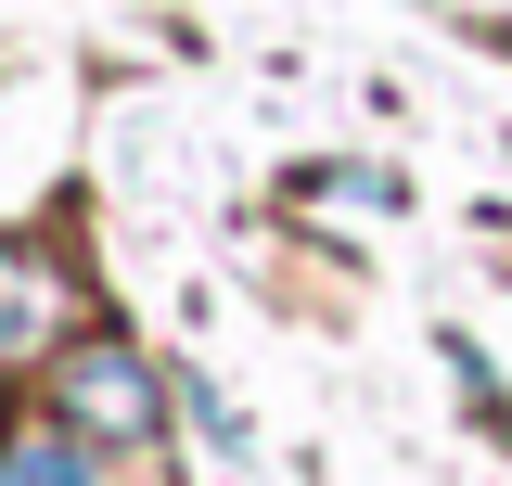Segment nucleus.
I'll return each mask as SVG.
<instances>
[{
  "label": "nucleus",
  "instance_id": "nucleus-1",
  "mask_svg": "<svg viewBox=\"0 0 512 486\" xmlns=\"http://www.w3.org/2000/svg\"><path fill=\"white\" fill-rule=\"evenodd\" d=\"M64 410H77V435H116V448H141V435H154V371L128 359V346H90V359L64 371Z\"/></svg>",
  "mask_w": 512,
  "mask_h": 486
},
{
  "label": "nucleus",
  "instance_id": "nucleus-2",
  "mask_svg": "<svg viewBox=\"0 0 512 486\" xmlns=\"http://www.w3.org/2000/svg\"><path fill=\"white\" fill-rule=\"evenodd\" d=\"M52 333H64V295H52V269H13V256H0V371H13V359H39Z\"/></svg>",
  "mask_w": 512,
  "mask_h": 486
},
{
  "label": "nucleus",
  "instance_id": "nucleus-3",
  "mask_svg": "<svg viewBox=\"0 0 512 486\" xmlns=\"http://www.w3.org/2000/svg\"><path fill=\"white\" fill-rule=\"evenodd\" d=\"M0 486H90V461H77L64 435H13V448H0Z\"/></svg>",
  "mask_w": 512,
  "mask_h": 486
}]
</instances>
